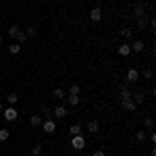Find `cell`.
Segmentation results:
<instances>
[{
	"label": "cell",
	"instance_id": "1",
	"mask_svg": "<svg viewBox=\"0 0 156 156\" xmlns=\"http://www.w3.org/2000/svg\"><path fill=\"white\" fill-rule=\"evenodd\" d=\"M0 115L9 121V123H11V121H17V117H19V110H17L15 106H9V108H2V112H0Z\"/></svg>",
	"mask_w": 156,
	"mask_h": 156
},
{
	"label": "cell",
	"instance_id": "2",
	"mask_svg": "<svg viewBox=\"0 0 156 156\" xmlns=\"http://www.w3.org/2000/svg\"><path fill=\"white\" fill-rule=\"evenodd\" d=\"M71 146H73V150H77V152L83 150L85 148V137L81 135V133H79V135H73L71 137Z\"/></svg>",
	"mask_w": 156,
	"mask_h": 156
},
{
	"label": "cell",
	"instance_id": "3",
	"mask_svg": "<svg viewBox=\"0 0 156 156\" xmlns=\"http://www.w3.org/2000/svg\"><path fill=\"white\" fill-rule=\"evenodd\" d=\"M121 106L125 108V110H127V112H133V110H135V108H137V104H135V102H133L131 98H121Z\"/></svg>",
	"mask_w": 156,
	"mask_h": 156
},
{
	"label": "cell",
	"instance_id": "4",
	"mask_svg": "<svg viewBox=\"0 0 156 156\" xmlns=\"http://www.w3.org/2000/svg\"><path fill=\"white\" fill-rule=\"evenodd\" d=\"M42 127H44L46 133H54L56 131V123H54V119H46L44 123H42Z\"/></svg>",
	"mask_w": 156,
	"mask_h": 156
},
{
	"label": "cell",
	"instance_id": "5",
	"mask_svg": "<svg viewBox=\"0 0 156 156\" xmlns=\"http://www.w3.org/2000/svg\"><path fill=\"white\" fill-rule=\"evenodd\" d=\"M67 115H69V110H67L65 106H56L54 110H52V117H54V119H65Z\"/></svg>",
	"mask_w": 156,
	"mask_h": 156
},
{
	"label": "cell",
	"instance_id": "6",
	"mask_svg": "<svg viewBox=\"0 0 156 156\" xmlns=\"http://www.w3.org/2000/svg\"><path fill=\"white\" fill-rule=\"evenodd\" d=\"M133 11H135V12H133V15H135V19H146V17H144V15H146V12H144V4H142V2H135Z\"/></svg>",
	"mask_w": 156,
	"mask_h": 156
},
{
	"label": "cell",
	"instance_id": "7",
	"mask_svg": "<svg viewBox=\"0 0 156 156\" xmlns=\"http://www.w3.org/2000/svg\"><path fill=\"white\" fill-rule=\"evenodd\" d=\"M137 79H140V71H137V69H129V71H127V81H129V83H135Z\"/></svg>",
	"mask_w": 156,
	"mask_h": 156
},
{
	"label": "cell",
	"instance_id": "8",
	"mask_svg": "<svg viewBox=\"0 0 156 156\" xmlns=\"http://www.w3.org/2000/svg\"><path fill=\"white\" fill-rule=\"evenodd\" d=\"M90 19H92V21H94V23H98V21H100V19H102V11H100V9H98V6H94V9H92V11H90Z\"/></svg>",
	"mask_w": 156,
	"mask_h": 156
},
{
	"label": "cell",
	"instance_id": "9",
	"mask_svg": "<svg viewBox=\"0 0 156 156\" xmlns=\"http://www.w3.org/2000/svg\"><path fill=\"white\" fill-rule=\"evenodd\" d=\"M131 100L135 102V104H142V102H144V92H142V90H135V92H131Z\"/></svg>",
	"mask_w": 156,
	"mask_h": 156
},
{
	"label": "cell",
	"instance_id": "10",
	"mask_svg": "<svg viewBox=\"0 0 156 156\" xmlns=\"http://www.w3.org/2000/svg\"><path fill=\"white\" fill-rule=\"evenodd\" d=\"M52 98L62 100V98H67V94H65V90H62V87H54V90H52Z\"/></svg>",
	"mask_w": 156,
	"mask_h": 156
},
{
	"label": "cell",
	"instance_id": "11",
	"mask_svg": "<svg viewBox=\"0 0 156 156\" xmlns=\"http://www.w3.org/2000/svg\"><path fill=\"white\" fill-rule=\"evenodd\" d=\"M142 50H144V42L142 40H135L131 44V52H142Z\"/></svg>",
	"mask_w": 156,
	"mask_h": 156
},
{
	"label": "cell",
	"instance_id": "12",
	"mask_svg": "<svg viewBox=\"0 0 156 156\" xmlns=\"http://www.w3.org/2000/svg\"><path fill=\"white\" fill-rule=\"evenodd\" d=\"M119 54H121V56H129V54H131V46H129V44L119 46Z\"/></svg>",
	"mask_w": 156,
	"mask_h": 156
},
{
	"label": "cell",
	"instance_id": "13",
	"mask_svg": "<svg viewBox=\"0 0 156 156\" xmlns=\"http://www.w3.org/2000/svg\"><path fill=\"white\" fill-rule=\"evenodd\" d=\"M81 131H83V127H81L79 123H75V125H71V127H69V133H71V135H79Z\"/></svg>",
	"mask_w": 156,
	"mask_h": 156
},
{
	"label": "cell",
	"instance_id": "14",
	"mask_svg": "<svg viewBox=\"0 0 156 156\" xmlns=\"http://www.w3.org/2000/svg\"><path fill=\"white\" fill-rule=\"evenodd\" d=\"M29 123H31V127H40V125L44 123V119H42L40 115H34V117L29 119Z\"/></svg>",
	"mask_w": 156,
	"mask_h": 156
},
{
	"label": "cell",
	"instance_id": "15",
	"mask_svg": "<svg viewBox=\"0 0 156 156\" xmlns=\"http://www.w3.org/2000/svg\"><path fill=\"white\" fill-rule=\"evenodd\" d=\"M119 92H121V98H131V90H129L127 85H121Z\"/></svg>",
	"mask_w": 156,
	"mask_h": 156
},
{
	"label": "cell",
	"instance_id": "16",
	"mask_svg": "<svg viewBox=\"0 0 156 156\" xmlns=\"http://www.w3.org/2000/svg\"><path fill=\"white\" fill-rule=\"evenodd\" d=\"M25 36H27V37L37 36V25H29V27H27V31H25Z\"/></svg>",
	"mask_w": 156,
	"mask_h": 156
},
{
	"label": "cell",
	"instance_id": "17",
	"mask_svg": "<svg viewBox=\"0 0 156 156\" xmlns=\"http://www.w3.org/2000/svg\"><path fill=\"white\" fill-rule=\"evenodd\" d=\"M19 31H21L19 25H11V27H9V36H11V37H17V36H19Z\"/></svg>",
	"mask_w": 156,
	"mask_h": 156
},
{
	"label": "cell",
	"instance_id": "18",
	"mask_svg": "<svg viewBox=\"0 0 156 156\" xmlns=\"http://www.w3.org/2000/svg\"><path fill=\"white\" fill-rule=\"evenodd\" d=\"M67 102H69V106H77L81 102V98L79 96H67Z\"/></svg>",
	"mask_w": 156,
	"mask_h": 156
},
{
	"label": "cell",
	"instance_id": "19",
	"mask_svg": "<svg viewBox=\"0 0 156 156\" xmlns=\"http://www.w3.org/2000/svg\"><path fill=\"white\" fill-rule=\"evenodd\" d=\"M79 92H81V87L77 83H73L71 87H69V96H79Z\"/></svg>",
	"mask_w": 156,
	"mask_h": 156
},
{
	"label": "cell",
	"instance_id": "20",
	"mask_svg": "<svg viewBox=\"0 0 156 156\" xmlns=\"http://www.w3.org/2000/svg\"><path fill=\"white\" fill-rule=\"evenodd\" d=\"M87 131L90 133H98V121H90V123H87Z\"/></svg>",
	"mask_w": 156,
	"mask_h": 156
},
{
	"label": "cell",
	"instance_id": "21",
	"mask_svg": "<svg viewBox=\"0 0 156 156\" xmlns=\"http://www.w3.org/2000/svg\"><path fill=\"white\" fill-rule=\"evenodd\" d=\"M31 154H34V156H42V154H44V146H40V144L34 146V148H31Z\"/></svg>",
	"mask_w": 156,
	"mask_h": 156
},
{
	"label": "cell",
	"instance_id": "22",
	"mask_svg": "<svg viewBox=\"0 0 156 156\" xmlns=\"http://www.w3.org/2000/svg\"><path fill=\"white\" fill-rule=\"evenodd\" d=\"M15 40H17V44H25V42H27V36H25V31H23V29L19 31V36L15 37Z\"/></svg>",
	"mask_w": 156,
	"mask_h": 156
},
{
	"label": "cell",
	"instance_id": "23",
	"mask_svg": "<svg viewBox=\"0 0 156 156\" xmlns=\"http://www.w3.org/2000/svg\"><path fill=\"white\" fill-rule=\"evenodd\" d=\"M9 52H11V54H19V52H21V44H11V46H9Z\"/></svg>",
	"mask_w": 156,
	"mask_h": 156
},
{
	"label": "cell",
	"instance_id": "24",
	"mask_svg": "<svg viewBox=\"0 0 156 156\" xmlns=\"http://www.w3.org/2000/svg\"><path fill=\"white\" fill-rule=\"evenodd\" d=\"M11 137V131L9 129H0V142H6Z\"/></svg>",
	"mask_w": 156,
	"mask_h": 156
},
{
	"label": "cell",
	"instance_id": "25",
	"mask_svg": "<svg viewBox=\"0 0 156 156\" xmlns=\"http://www.w3.org/2000/svg\"><path fill=\"white\" fill-rule=\"evenodd\" d=\"M42 112H44V117H46V119H52V110H50L46 104H42Z\"/></svg>",
	"mask_w": 156,
	"mask_h": 156
},
{
	"label": "cell",
	"instance_id": "26",
	"mask_svg": "<svg viewBox=\"0 0 156 156\" xmlns=\"http://www.w3.org/2000/svg\"><path fill=\"white\" fill-rule=\"evenodd\" d=\"M144 125H146V129H152V127H154V119H152V117H146Z\"/></svg>",
	"mask_w": 156,
	"mask_h": 156
},
{
	"label": "cell",
	"instance_id": "27",
	"mask_svg": "<svg viewBox=\"0 0 156 156\" xmlns=\"http://www.w3.org/2000/svg\"><path fill=\"white\" fill-rule=\"evenodd\" d=\"M6 100H9V104H15V102H17V100H19V96H17V94H9V96H6Z\"/></svg>",
	"mask_w": 156,
	"mask_h": 156
},
{
	"label": "cell",
	"instance_id": "28",
	"mask_svg": "<svg viewBox=\"0 0 156 156\" xmlns=\"http://www.w3.org/2000/svg\"><path fill=\"white\" fill-rule=\"evenodd\" d=\"M121 36H123V37H131V29L123 27V29H121Z\"/></svg>",
	"mask_w": 156,
	"mask_h": 156
},
{
	"label": "cell",
	"instance_id": "29",
	"mask_svg": "<svg viewBox=\"0 0 156 156\" xmlns=\"http://www.w3.org/2000/svg\"><path fill=\"white\" fill-rule=\"evenodd\" d=\"M144 137H146V133L142 131V129H140V131L135 133V140H137V142H144Z\"/></svg>",
	"mask_w": 156,
	"mask_h": 156
},
{
	"label": "cell",
	"instance_id": "30",
	"mask_svg": "<svg viewBox=\"0 0 156 156\" xmlns=\"http://www.w3.org/2000/svg\"><path fill=\"white\" fill-rule=\"evenodd\" d=\"M140 77H146V79H150V77H152V71H150V69H144V73H140Z\"/></svg>",
	"mask_w": 156,
	"mask_h": 156
},
{
	"label": "cell",
	"instance_id": "31",
	"mask_svg": "<svg viewBox=\"0 0 156 156\" xmlns=\"http://www.w3.org/2000/svg\"><path fill=\"white\" fill-rule=\"evenodd\" d=\"M94 156H106V152H102V150H96V152H94Z\"/></svg>",
	"mask_w": 156,
	"mask_h": 156
},
{
	"label": "cell",
	"instance_id": "32",
	"mask_svg": "<svg viewBox=\"0 0 156 156\" xmlns=\"http://www.w3.org/2000/svg\"><path fill=\"white\" fill-rule=\"evenodd\" d=\"M0 112H2V104H0Z\"/></svg>",
	"mask_w": 156,
	"mask_h": 156
},
{
	"label": "cell",
	"instance_id": "33",
	"mask_svg": "<svg viewBox=\"0 0 156 156\" xmlns=\"http://www.w3.org/2000/svg\"><path fill=\"white\" fill-rule=\"evenodd\" d=\"M0 42H2V34H0Z\"/></svg>",
	"mask_w": 156,
	"mask_h": 156
}]
</instances>
